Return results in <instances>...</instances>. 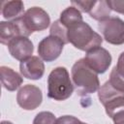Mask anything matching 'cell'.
Listing matches in <instances>:
<instances>
[{
	"instance_id": "1",
	"label": "cell",
	"mask_w": 124,
	"mask_h": 124,
	"mask_svg": "<svg viewBox=\"0 0 124 124\" xmlns=\"http://www.w3.org/2000/svg\"><path fill=\"white\" fill-rule=\"evenodd\" d=\"M72 79L79 95L96 92L100 88L98 74L87 64L84 58L78 60L72 67Z\"/></svg>"
},
{
	"instance_id": "2",
	"label": "cell",
	"mask_w": 124,
	"mask_h": 124,
	"mask_svg": "<svg viewBox=\"0 0 124 124\" xmlns=\"http://www.w3.org/2000/svg\"><path fill=\"white\" fill-rule=\"evenodd\" d=\"M67 37L69 43L76 48L86 52L99 47L103 42L102 37L96 33L89 24L83 21L68 28Z\"/></svg>"
},
{
	"instance_id": "3",
	"label": "cell",
	"mask_w": 124,
	"mask_h": 124,
	"mask_svg": "<svg viewBox=\"0 0 124 124\" xmlns=\"http://www.w3.org/2000/svg\"><path fill=\"white\" fill-rule=\"evenodd\" d=\"M74 91V84L65 67L53 69L47 78V96L56 101L68 99Z\"/></svg>"
},
{
	"instance_id": "4",
	"label": "cell",
	"mask_w": 124,
	"mask_h": 124,
	"mask_svg": "<svg viewBox=\"0 0 124 124\" xmlns=\"http://www.w3.org/2000/svg\"><path fill=\"white\" fill-rule=\"evenodd\" d=\"M98 29L104 39L111 45L124 44V21L116 16H109L98 23Z\"/></svg>"
},
{
	"instance_id": "5",
	"label": "cell",
	"mask_w": 124,
	"mask_h": 124,
	"mask_svg": "<svg viewBox=\"0 0 124 124\" xmlns=\"http://www.w3.org/2000/svg\"><path fill=\"white\" fill-rule=\"evenodd\" d=\"M21 19L30 33L34 31H43L46 29L50 23L48 14L40 7L28 9L21 16Z\"/></svg>"
},
{
	"instance_id": "6",
	"label": "cell",
	"mask_w": 124,
	"mask_h": 124,
	"mask_svg": "<svg viewBox=\"0 0 124 124\" xmlns=\"http://www.w3.org/2000/svg\"><path fill=\"white\" fill-rule=\"evenodd\" d=\"M43 101V94L41 89L33 84H26L22 86L16 94V102L23 109L33 110L37 108Z\"/></svg>"
},
{
	"instance_id": "7",
	"label": "cell",
	"mask_w": 124,
	"mask_h": 124,
	"mask_svg": "<svg viewBox=\"0 0 124 124\" xmlns=\"http://www.w3.org/2000/svg\"><path fill=\"white\" fill-rule=\"evenodd\" d=\"M31 33L24 25L21 16L10 21L0 22V42L8 45L10 41L17 37H28Z\"/></svg>"
},
{
	"instance_id": "8",
	"label": "cell",
	"mask_w": 124,
	"mask_h": 124,
	"mask_svg": "<svg viewBox=\"0 0 124 124\" xmlns=\"http://www.w3.org/2000/svg\"><path fill=\"white\" fill-rule=\"evenodd\" d=\"M64 43L55 36H47L44 38L38 45V54L46 62H51L57 59L64 46Z\"/></svg>"
},
{
	"instance_id": "9",
	"label": "cell",
	"mask_w": 124,
	"mask_h": 124,
	"mask_svg": "<svg viewBox=\"0 0 124 124\" xmlns=\"http://www.w3.org/2000/svg\"><path fill=\"white\" fill-rule=\"evenodd\" d=\"M84 59L97 74H104L111 64L110 53L101 46L87 51Z\"/></svg>"
},
{
	"instance_id": "10",
	"label": "cell",
	"mask_w": 124,
	"mask_h": 124,
	"mask_svg": "<svg viewBox=\"0 0 124 124\" xmlns=\"http://www.w3.org/2000/svg\"><path fill=\"white\" fill-rule=\"evenodd\" d=\"M8 49L10 54L16 60L23 61L32 56L34 47L28 37H17L9 42Z\"/></svg>"
},
{
	"instance_id": "11",
	"label": "cell",
	"mask_w": 124,
	"mask_h": 124,
	"mask_svg": "<svg viewBox=\"0 0 124 124\" xmlns=\"http://www.w3.org/2000/svg\"><path fill=\"white\" fill-rule=\"evenodd\" d=\"M21 75L28 79H40L45 73V65L38 56H31L19 64Z\"/></svg>"
},
{
	"instance_id": "12",
	"label": "cell",
	"mask_w": 124,
	"mask_h": 124,
	"mask_svg": "<svg viewBox=\"0 0 124 124\" xmlns=\"http://www.w3.org/2000/svg\"><path fill=\"white\" fill-rule=\"evenodd\" d=\"M0 73H1L2 85L4 88H6L9 91L16 90L21 85V83L23 81L21 76L9 67L1 66Z\"/></svg>"
},
{
	"instance_id": "13",
	"label": "cell",
	"mask_w": 124,
	"mask_h": 124,
	"mask_svg": "<svg viewBox=\"0 0 124 124\" xmlns=\"http://www.w3.org/2000/svg\"><path fill=\"white\" fill-rule=\"evenodd\" d=\"M108 81L116 90L124 93V51L119 55L116 66L111 70Z\"/></svg>"
},
{
	"instance_id": "14",
	"label": "cell",
	"mask_w": 124,
	"mask_h": 124,
	"mask_svg": "<svg viewBox=\"0 0 124 124\" xmlns=\"http://www.w3.org/2000/svg\"><path fill=\"white\" fill-rule=\"evenodd\" d=\"M1 14L4 18L8 20H14L20 17L23 15L24 5L20 0L4 1L1 5Z\"/></svg>"
},
{
	"instance_id": "15",
	"label": "cell",
	"mask_w": 124,
	"mask_h": 124,
	"mask_svg": "<svg viewBox=\"0 0 124 124\" xmlns=\"http://www.w3.org/2000/svg\"><path fill=\"white\" fill-rule=\"evenodd\" d=\"M60 22L67 28H70L79 22H82V16L78 9H77L74 6L66 8L61 14H60Z\"/></svg>"
},
{
	"instance_id": "16",
	"label": "cell",
	"mask_w": 124,
	"mask_h": 124,
	"mask_svg": "<svg viewBox=\"0 0 124 124\" xmlns=\"http://www.w3.org/2000/svg\"><path fill=\"white\" fill-rule=\"evenodd\" d=\"M110 11H111V9L109 8V6L106 0L96 1L93 8L89 12V16L92 18L99 20V22H100V21L105 20L109 17Z\"/></svg>"
},
{
	"instance_id": "17",
	"label": "cell",
	"mask_w": 124,
	"mask_h": 124,
	"mask_svg": "<svg viewBox=\"0 0 124 124\" xmlns=\"http://www.w3.org/2000/svg\"><path fill=\"white\" fill-rule=\"evenodd\" d=\"M103 106L105 107L107 114L111 118L116 112L124 110V95L116 96Z\"/></svg>"
},
{
	"instance_id": "18",
	"label": "cell",
	"mask_w": 124,
	"mask_h": 124,
	"mask_svg": "<svg viewBox=\"0 0 124 124\" xmlns=\"http://www.w3.org/2000/svg\"><path fill=\"white\" fill-rule=\"evenodd\" d=\"M67 28L60 22V20H55L49 29V35L51 36H55L57 38H59L64 44H68V37H67Z\"/></svg>"
},
{
	"instance_id": "19",
	"label": "cell",
	"mask_w": 124,
	"mask_h": 124,
	"mask_svg": "<svg viewBox=\"0 0 124 124\" xmlns=\"http://www.w3.org/2000/svg\"><path fill=\"white\" fill-rule=\"evenodd\" d=\"M55 122L56 118L50 111H41L33 120V124H55Z\"/></svg>"
},
{
	"instance_id": "20",
	"label": "cell",
	"mask_w": 124,
	"mask_h": 124,
	"mask_svg": "<svg viewBox=\"0 0 124 124\" xmlns=\"http://www.w3.org/2000/svg\"><path fill=\"white\" fill-rule=\"evenodd\" d=\"M95 2L96 1H86V0H83V1H72V5H74V7H76L77 9L78 8L80 11L89 14V12L93 8Z\"/></svg>"
},
{
	"instance_id": "21",
	"label": "cell",
	"mask_w": 124,
	"mask_h": 124,
	"mask_svg": "<svg viewBox=\"0 0 124 124\" xmlns=\"http://www.w3.org/2000/svg\"><path fill=\"white\" fill-rule=\"evenodd\" d=\"M55 124H86L84 122H81L79 119H78L75 116L72 115H63L56 119Z\"/></svg>"
},
{
	"instance_id": "22",
	"label": "cell",
	"mask_w": 124,
	"mask_h": 124,
	"mask_svg": "<svg viewBox=\"0 0 124 124\" xmlns=\"http://www.w3.org/2000/svg\"><path fill=\"white\" fill-rule=\"evenodd\" d=\"M107 2L111 10L124 15V0H108Z\"/></svg>"
},
{
	"instance_id": "23",
	"label": "cell",
	"mask_w": 124,
	"mask_h": 124,
	"mask_svg": "<svg viewBox=\"0 0 124 124\" xmlns=\"http://www.w3.org/2000/svg\"><path fill=\"white\" fill-rule=\"evenodd\" d=\"M111 119L113 120V124H124V110L116 112Z\"/></svg>"
},
{
	"instance_id": "24",
	"label": "cell",
	"mask_w": 124,
	"mask_h": 124,
	"mask_svg": "<svg viewBox=\"0 0 124 124\" xmlns=\"http://www.w3.org/2000/svg\"><path fill=\"white\" fill-rule=\"evenodd\" d=\"M1 124H13L12 122H10V121H2L1 122Z\"/></svg>"
}]
</instances>
